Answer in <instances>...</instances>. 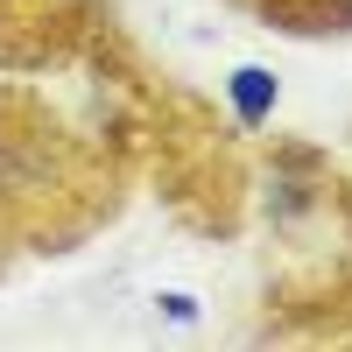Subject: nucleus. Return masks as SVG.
<instances>
[{
  "instance_id": "nucleus-2",
  "label": "nucleus",
  "mask_w": 352,
  "mask_h": 352,
  "mask_svg": "<svg viewBox=\"0 0 352 352\" xmlns=\"http://www.w3.org/2000/svg\"><path fill=\"white\" fill-rule=\"evenodd\" d=\"M232 99H240V120L247 127H261V120H268V99H275V85H268V71H232Z\"/></svg>"
},
{
  "instance_id": "nucleus-1",
  "label": "nucleus",
  "mask_w": 352,
  "mask_h": 352,
  "mask_svg": "<svg viewBox=\"0 0 352 352\" xmlns=\"http://www.w3.org/2000/svg\"><path fill=\"white\" fill-rule=\"evenodd\" d=\"M226 8H240L247 21L275 28V36H296V43L352 36V0H226Z\"/></svg>"
}]
</instances>
